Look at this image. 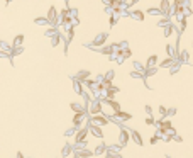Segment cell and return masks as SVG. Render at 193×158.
Instances as JSON below:
<instances>
[{
  "label": "cell",
  "instance_id": "obj_10",
  "mask_svg": "<svg viewBox=\"0 0 193 158\" xmlns=\"http://www.w3.org/2000/svg\"><path fill=\"white\" fill-rule=\"evenodd\" d=\"M48 22H56V10L54 9H53V7H51V9H49V12H48Z\"/></svg>",
  "mask_w": 193,
  "mask_h": 158
},
{
  "label": "cell",
  "instance_id": "obj_30",
  "mask_svg": "<svg viewBox=\"0 0 193 158\" xmlns=\"http://www.w3.org/2000/svg\"><path fill=\"white\" fill-rule=\"evenodd\" d=\"M174 139H176L178 143H183V138H181V136H176V138H174Z\"/></svg>",
  "mask_w": 193,
  "mask_h": 158
},
{
  "label": "cell",
  "instance_id": "obj_29",
  "mask_svg": "<svg viewBox=\"0 0 193 158\" xmlns=\"http://www.w3.org/2000/svg\"><path fill=\"white\" fill-rule=\"evenodd\" d=\"M113 75H115L113 71H109V73H107V78H109V80H112V77H113Z\"/></svg>",
  "mask_w": 193,
  "mask_h": 158
},
{
  "label": "cell",
  "instance_id": "obj_6",
  "mask_svg": "<svg viewBox=\"0 0 193 158\" xmlns=\"http://www.w3.org/2000/svg\"><path fill=\"white\" fill-rule=\"evenodd\" d=\"M158 63V55H151L147 58V63H146V68H151V66H156Z\"/></svg>",
  "mask_w": 193,
  "mask_h": 158
},
{
  "label": "cell",
  "instance_id": "obj_32",
  "mask_svg": "<svg viewBox=\"0 0 193 158\" xmlns=\"http://www.w3.org/2000/svg\"><path fill=\"white\" fill-rule=\"evenodd\" d=\"M120 2H122V3H126V2H129V0H120Z\"/></svg>",
  "mask_w": 193,
  "mask_h": 158
},
{
  "label": "cell",
  "instance_id": "obj_31",
  "mask_svg": "<svg viewBox=\"0 0 193 158\" xmlns=\"http://www.w3.org/2000/svg\"><path fill=\"white\" fill-rule=\"evenodd\" d=\"M102 2H103V3H107V5H109V2H110V0H102Z\"/></svg>",
  "mask_w": 193,
  "mask_h": 158
},
{
  "label": "cell",
  "instance_id": "obj_5",
  "mask_svg": "<svg viewBox=\"0 0 193 158\" xmlns=\"http://www.w3.org/2000/svg\"><path fill=\"white\" fill-rule=\"evenodd\" d=\"M130 138L134 139V143H135V145L142 146V138H141V134H139L137 131H132V133H130Z\"/></svg>",
  "mask_w": 193,
  "mask_h": 158
},
{
  "label": "cell",
  "instance_id": "obj_8",
  "mask_svg": "<svg viewBox=\"0 0 193 158\" xmlns=\"http://www.w3.org/2000/svg\"><path fill=\"white\" fill-rule=\"evenodd\" d=\"M105 41H107V34H100V36H96V38H95L93 44H95V46H102Z\"/></svg>",
  "mask_w": 193,
  "mask_h": 158
},
{
  "label": "cell",
  "instance_id": "obj_11",
  "mask_svg": "<svg viewBox=\"0 0 193 158\" xmlns=\"http://www.w3.org/2000/svg\"><path fill=\"white\" fill-rule=\"evenodd\" d=\"M87 133H88V129H81V131L76 134V139H75V141H76V143H81V141H83V138L87 136Z\"/></svg>",
  "mask_w": 193,
  "mask_h": 158
},
{
  "label": "cell",
  "instance_id": "obj_9",
  "mask_svg": "<svg viewBox=\"0 0 193 158\" xmlns=\"http://www.w3.org/2000/svg\"><path fill=\"white\" fill-rule=\"evenodd\" d=\"M173 32H174L173 24H169V22H168L166 26H164V36H166V38H169V36H173Z\"/></svg>",
  "mask_w": 193,
  "mask_h": 158
},
{
  "label": "cell",
  "instance_id": "obj_28",
  "mask_svg": "<svg viewBox=\"0 0 193 158\" xmlns=\"http://www.w3.org/2000/svg\"><path fill=\"white\" fill-rule=\"evenodd\" d=\"M146 124H154V119H152V117H147V119H146Z\"/></svg>",
  "mask_w": 193,
  "mask_h": 158
},
{
  "label": "cell",
  "instance_id": "obj_12",
  "mask_svg": "<svg viewBox=\"0 0 193 158\" xmlns=\"http://www.w3.org/2000/svg\"><path fill=\"white\" fill-rule=\"evenodd\" d=\"M100 110H102V104H100V102H93V106H92V110H90V112H92V114H98Z\"/></svg>",
  "mask_w": 193,
  "mask_h": 158
},
{
  "label": "cell",
  "instance_id": "obj_26",
  "mask_svg": "<svg viewBox=\"0 0 193 158\" xmlns=\"http://www.w3.org/2000/svg\"><path fill=\"white\" fill-rule=\"evenodd\" d=\"M156 143H158V136H152V138H151V145H156Z\"/></svg>",
  "mask_w": 193,
  "mask_h": 158
},
{
  "label": "cell",
  "instance_id": "obj_25",
  "mask_svg": "<svg viewBox=\"0 0 193 158\" xmlns=\"http://www.w3.org/2000/svg\"><path fill=\"white\" fill-rule=\"evenodd\" d=\"M115 24H117V19H115V17H110V26H115Z\"/></svg>",
  "mask_w": 193,
  "mask_h": 158
},
{
  "label": "cell",
  "instance_id": "obj_19",
  "mask_svg": "<svg viewBox=\"0 0 193 158\" xmlns=\"http://www.w3.org/2000/svg\"><path fill=\"white\" fill-rule=\"evenodd\" d=\"M147 14H151V15H161V9H149L147 10Z\"/></svg>",
  "mask_w": 193,
  "mask_h": 158
},
{
  "label": "cell",
  "instance_id": "obj_15",
  "mask_svg": "<svg viewBox=\"0 0 193 158\" xmlns=\"http://www.w3.org/2000/svg\"><path fill=\"white\" fill-rule=\"evenodd\" d=\"M173 61H174V60H173V56H168V58L164 60L163 63H161V66H163V68H166V66H171V65H173Z\"/></svg>",
  "mask_w": 193,
  "mask_h": 158
},
{
  "label": "cell",
  "instance_id": "obj_2",
  "mask_svg": "<svg viewBox=\"0 0 193 158\" xmlns=\"http://www.w3.org/2000/svg\"><path fill=\"white\" fill-rule=\"evenodd\" d=\"M159 9H161V12H163L164 15H168V14H169V10H171V2H169V0H161Z\"/></svg>",
  "mask_w": 193,
  "mask_h": 158
},
{
  "label": "cell",
  "instance_id": "obj_22",
  "mask_svg": "<svg viewBox=\"0 0 193 158\" xmlns=\"http://www.w3.org/2000/svg\"><path fill=\"white\" fill-rule=\"evenodd\" d=\"M180 60H185V61H188V53H186V51H180Z\"/></svg>",
  "mask_w": 193,
  "mask_h": 158
},
{
  "label": "cell",
  "instance_id": "obj_14",
  "mask_svg": "<svg viewBox=\"0 0 193 158\" xmlns=\"http://www.w3.org/2000/svg\"><path fill=\"white\" fill-rule=\"evenodd\" d=\"M130 15L134 17V19H137V20H144V12H141V10H134Z\"/></svg>",
  "mask_w": 193,
  "mask_h": 158
},
{
  "label": "cell",
  "instance_id": "obj_27",
  "mask_svg": "<svg viewBox=\"0 0 193 158\" xmlns=\"http://www.w3.org/2000/svg\"><path fill=\"white\" fill-rule=\"evenodd\" d=\"M146 112H147L149 116H151V114H152V109H151V106H146Z\"/></svg>",
  "mask_w": 193,
  "mask_h": 158
},
{
  "label": "cell",
  "instance_id": "obj_18",
  "mask_svg": "<svg viewBox=\"0 0 193 158\" xmlns=\"http://www.w3.org/2000/svg\"><path fill=\"white\" fill-rule=\"evenodd\" d=\"M95 153H96V155H103V153H107V148H105V145H100L98 148L95 150Z\"/></svg>",
  "mask_w": 193,
  "mask_h": 158
},
{
  "label": "cell",
  "instance_id": "obj_24",
  "mask_svg": "<svg viewBox=\"0 0 193 158\" xmlns=\"http://www.w3.org/2000/svg\"><path fill=\"white\" fill-rule=\"evenodd\" d=\"M130 55H132V51H130L129 48H126V49H124V56H126V58H129Z\"/></svg>",
  "mask_w": 193,
  "mask_h": 158
},
{
  "label": "cell",
  "instance_id": "obj_20",
  "mask_svg": "<svg viewBox=\"0 0 193 158\" xmlns=\"http://www.w3.org/2000/svg\"><path fill=\"white\" fill-rule=\"evenodd\" d=\"M168 22H169V17H168V15H163V17H161V20H159V26H166Z\"/></svg>",
  "mask_w": 193,
  "mask_h": 158
},
{
  "label": "cell",
  "instance_id": "obj_23",
  "mask_svg": "<svg viewBox=\"0 0 193 158\" xmlns=\"http://www.w3.org/2000/svg\"><path fill=\"white\" fill-rule=\"evenodd\" d=\"M171 48H173V46H169V44L166 46V53H168V56H173V49H171Z\"/></svg>",
  "mask_w": 193,
  "mask_h": 158
},
{
  "label": "cell",
  "instance_id": "obj_4",
  "mask_svg": "<svg viewBox=\"0 0 193 158\" xmlns=\"http://www.w3.org/2000/svg\"><path fill=\"white\" fill-rule=\"evenodd\" d=\"M105 102L109 104V107H110V109L113 110V112H115V110H119V109H120V104L117 102V100H113V99H107Z\"/></svg>",
  "mask_w": 193,
  "mask_h": 158
},
{
  "label": "cell",
  "instance_id": "obj_33",
  "mask_svg": "<svg viewBox=\"0 0 193 158\" xmlns=\"http://www.w3.org/2000/svg\"><path fill=\"white\" fill-rule=\"evenodd\" d=\"M135 2H137V0H132V3H135Z\"/></svg>",
  "mask_w": 193,
  "mask_h": 158
},
{
  "label": "cell",
  "instance_id": "obj_3",
  "mask_svg": "<svg viewBox=\"0 0 193 158\" xmlns=\"http://www.w3.org/2000/svg\"><path fill=\"white\" fill-rule=\"evenodd\" d=\"M113 116L115 117H119V119H122V121H129V119H132V116L129 112H122V110H115V112H113Z\"/></svg>",
  "mask_w": 193,
  "mask_h": 158
},
{
  "label": "cell",
  "instance_id": "obj_13",
  "mask_svg": "<svg viewBox=\"0 0 193 158\" xmlns=\"http://www.w3.org/2000/svg\"><path fill=\"white\" fill-rule=\"evenodd\" d=\"M90 129H92V133H93V134L96 136V138H102V136H103V133H102V129H100L98 126H95V124H93V126H92Z\"/></svg>",
  "mask_w": 193,
  "mask_h": 158
},
{
  "label": "cell",
  "instance_id": "obj_21",
  "mask_svg": "<svg viewBox=\"0 0 193 158\" xmlns=\"http://www.w3.org/2000/svg\"><path fill=\"white\" fill-rule=\"evenodd\" d=\"M159 114H161L163 117H166V116H168V109H166L164 106H161V107H159Z\"/></svg>",
  "mask_w": 193,
  "mask_h": 158
},
{
  "label": "cell",
  "instance_id": "obj_1",
  "mask_svg": "<svg viewBox=\"0 0 193 158\" xmlns=\"http://www.w3.org/2000/svg\"><path fill=\"white\" fill-rule=\"evenodd\" d=\"M129 139H130V133H129L126 128H122V129H120V136H119L120 146H126L127 143H129Z\"/></svg>",
  "mask_w": 193,
  "mask_h": 158
},
{
  "label": "cell",
  "instance_id": "obj_17",
  "mask_svg": "<svg viewBox=\"0 0 193 158\" xmlns=\"http://www.w3.org/2000/svg\"><path fill=\"white\" fill-rule=\"evenodd\" d=\"M90 77V71H80V73H78V78H80V80H87V78Z\"/></svg>",
  "mask_w": 193,
  "mask_h": 158
},
{
  "label": "cell",
  "instance_id": "obj_7",
  "mask_svg": "<svg viewBox=\"0 0 193 158\" xmlns=\"http://www.w3.org/2000/svg\"><path fill=\"white\" fill-rule=\"evenodd\" d=\"M93 123L105 126V124H109V119H107V117H103V116H93Z\"/></svg>",
  "mask_w": 193,
  "mask_h": 158
},
{
  "label": "cell",
  "instance_id": "obj_16",
  "mask_svg": "<svg viewBox=\"0 0 193 158\" xmlns=\"http://www.w3.org/2000/svg\"><path fill=\"white\" fill-rule=\"evenodd\" d=\"M185 29H186V17H181V19H180V34H181V32H183Z\"/></svg>",
  "mask_w": 193,
  "mask_h": 158
}]
</instances>
